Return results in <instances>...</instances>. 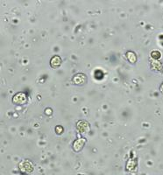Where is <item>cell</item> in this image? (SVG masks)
<instances>
[{
	"label": "cell",
	"mask_w": 163,
	"mask_h": 175,
	"mask_svg": "<svg viewBox=\"0 0 163 175\" xmlns=\"http://www.w3.org/2000/svg\"><path fill=\"white\" fill-rule=\"evenodd\" d=\"M151 55H152V57H153L154 59H159L160 57H161V53H160L158 51L153 52Z\"/></svg>",
	"instance_id": "obj_6"
},
{
	"label": "cell",
	"mask_w": 163,
	"mask_h": 175,
	"mask_svg": "<svg viewBox=\"0 0 163 175\" xmlns=\"http://www.w3.org/2000/svg\"><path fill=\"white\" fill-rule=\"evenodd\" d=\"M26 97L24 93H18L13 97V102L17 104H23L26 102Z\"/></svg>",
	"instance_id": "obj_3"
},
{
	"label": "cell",
	"mask_w": 163,
	"mask_h": 175,
	"mask_svg": "<svg viewBox=\"0 0 163 175\" xmlns=\"http://www.w3.org/2000/svg\"><path fill=\"white\" fill-rule=\"evenodd\" d=\"M61 63V59L58 55H54L51 60H50V65L54 68H56L58 67Z\"/></svg>",
	"instance_id": "obj_4"
},
{
	"label": "cell",
	"mask_w": 163,
	"mask_h": 175,
	"mask_svg": "<svg viewBox=\"0 0 163 175\" xmlns=\"http://www.w3.org/2000/svg\"><path fill=\"white\" fill-rule=\"evenodd\" d=\"M127 58L129 59V60L131 62H134L136 60V55L133 52H129V53H127Z\"/></svg>",
	"instance_id": "obj_5"
},
{
	"label": "cell",
	"mask_w": 163,
	"mask_h": 175,
	"mask_svg": "<svg viewBox=\"0 0 163 175\" xmlns=\"http://www.w3.org/2000/svg\"><path fill=\"white\" fill-rule=\"evenodd\" d=\"M86 81H87V78L83 74H77L75 75L74 78H73V81L76 85H82V84L85 83Z\"/></svg>",
	"instance_id": "obj_2"
},
{
	"label": "cell",
	"mask_w": 163,
	"mask_h": 175,
	"mask_svg": "<svg viewBox=\"0 0 163 175\" xmlns=\"http://www.w3.org/2000/svg\"><path fill=\"white\" fill-rule=\"evenodd\" d=\"M19 168L22 173H30L33 170V166L32 162H30L29 160H24L19 164Z\"/></svg>",
	"instance_id": "obj_1"
}]
</instances>
